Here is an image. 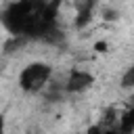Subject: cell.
I'll return each mask as SVG.
<instances>
[{"instance_id":"5","label":"cell","mask_w":134,"mask_h":134,"mask_svg":"<svg viewBox=\"0 0 134 134\" xmlns=\"http://www.w3.org/2000/svg\"><path fill=\"white\" fill-rule=\"evenodd\" d=\"M119 86L126 88V90H134V65L126 69V73L121 75V84Z\"/></svg>"},{"instance_id":"4","label":"cell","mask_w":134,"mask_h":134,"mask_svg":"<svg viewBox=\"0 0 134 134\" xmlns=\"http://www.w3.org/2000/svg\"><path fill=\"white\" fill-rule=\"evenodd\" d=\"M94 6H96V0H75L73 2L75 13H94Z\"/></svg>"},{"instance_id":"9","label":"cell","mask_w":134,"mask_h":134,"mask_svg":"<svg viewBox=\"0 0 134 134\" xmlns=\"http://www.w3.org/2000/svg\"><path fill=\"white\" fill-rule=\"evenodd\" d=\"M103 134H121V132H119V128L115 126V128H105V132H103Z\"/></svg>"},{"instance_id":"7","label":"cell","mask_w":134,"mask_h":134,"mask_svg":"<svg viewBox=\"0 0 134 134\" xmlns=\"http://www.w3.org/2000/svg\"><path fill=\"white\" fill-rule=\"evenodd\" d=\"M103 19L113 21V19H117V13H115V10H109V8H103Z\"/></svg>"},{"instance_id":"2","label":"cell","mask_w":134,"mask_h":134,"mask_svg":"<svg viewBox=\"0 0 134 134\" xmlns=\"http://www.w3.org/2000/svg\"><path fill=\"white\" fill-rule=\"evenodd\" d=\"M92 84H94V75H92L90 71L73 67V69L67 73V80H65V84H63V90H65L67 94H80V92L88 90Z\"/></svg>"},{"instance_id":"10","label":"cell","mask_w":134,"mask_h":134,"mask_svg":"<svg viewBox=\"0 0 134 134\" xmlns=\"http://www.w3.org/2000/svg\"><path fill=\"white\" fill-rule=\"evenodd\" d=\"M128 107H134V92L128 96Z\"/></svg>"},{"instance_id":"3","label":"cell","mask_w":134,"mask_h":134,"mask_svg":"<svg viewBox=\"0 0 134 134\" xmlns=\"http://www.w3.org/2000/svg\"><path fill=\"white\" fill-rule=\"evenodd\" d=\"M117 128L121 134H134V107H126L117 119Z\"/></svg>"},{"instance_id":"1","label":"cell","mask_w":134,"mask_h":134,"mask_svg":"<svg viewBox=\"0 0 134 134\" xmlns=\"http://www.w3.org/2000/svg\"><path fill=\"white\" fill-rule=\"evenodd\" d=\"M52 77V67L48 63H29L19 73V88L29 94H38L48 86V80Z\"/></svg>"},{"instance_id":"8","label":"cell","mask_w":134,"mask_h":134,"mask_svg":"<svg viewBox=\"0 0 134 134\" xmlns=\"http://www.w3.org/2000/svg\"><path fill=\"white\" fill-rule=\"evenodd\" d=\"M94 48H96L98 52H105V50H107V42H96V46H94Z\"/></svg>"},{"instance_id":"6","label":"cell","mask_w":134,"mask_h":134,"mask_svg":"<svg viewBox=\"0 0 134 134\" xmlns=\"http://www.w3.org/2000/svg\"><path fill=\"white\" fill-rule=\"evenodd\" d=\"M105 132V128L100 126V124H92V126H88V130H86V134H103Z\"/></svg>"}]
</instances>
